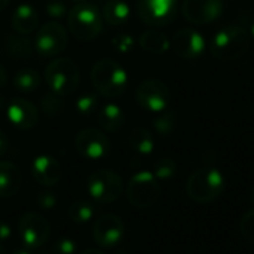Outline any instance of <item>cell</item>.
<instances>
[{"instance_id": "cell-1", "label": "cell", "mask_w": 254, "mask_h": 254, "mask_svg": "<svg viewBox=\"0 0 254 254\" xmlns=\"http://www.w3.org/2000/svg\"><path fill=\"white\" fill-rule=\"evenodd\" d=\"M224 191V177L214 166L199 168L186 183L187 196L196 203H211Z\"/></svg>"}, {"instance_id": "cell-2", "label": "cell", "mask_w": 254, "mask_h": 254, "mask_svg": "<svg viewBox=\"0 0 254 254\" xmlns=\"http://www.w3.org/2000/svg\"><path fill=\"white\" fill-rule=\"evenodd\" d=\"M90 78L97 93L111 99L121 96L127 88V82H129V76H127L124 67L112 59H102L96 62Z\"/></svg>"}, {"instance_id": "cell-3", "label": "cell", "mask_w": 254, "mask_h": 254, "mask_svg": "<svg viewBox=\"0 0 254 254\" xmlns=\"http://www.w3.org/2000/svg\"><path fill=\"white\" fill-rule=\"evenodd\" d=\"M250 47V33L241 26H226L218 30L209 44L211 54L221 60L229 62L242 57Z\"/></svg>"}, {"instance_id": "cell-4", "label": "cell", "mask_w": 254, "mask_h": 254, "mask_svg": "<svg viewBox=\"0 0 254 254\" xmlns=\"http://www.w3.org/2000/svg\"><path fill=\"white\" fill-rule=\"evenodd\" d=\"M45 81L51 91L66 97L70 96L79 85L81 72L78 64L66 57L53 60L45 69Z\"/></svg>"}, {"instance_id": "cell-5", "label": "cell", "mask_w": 254, "mask_h": 254, "mask_svg": "<svg viewBox=\"0 0 254 254\" xmlns=\"http://www.w3.org/2000/svg\"><path fill=\"white\" fill-rule=\"evenodd\" d=\"M67 24L70 33L78 41H93L102 32V17L99 9L90 3H76L67 15Z\"/></svg>"}, {"instance_id": "cell-6", "label": "cell", "mask_w": 254, "mask_h": 254, "mask_svg": "<svg viewBox=\"0 0 254 254\" xmlns=\"http://www.w3.org/2000/svg\"><path fill=\"white\" fill-rule=\"evenodd\" d=\"M126 196L135 208L145 209L153 206L160 196V186L153 172L141 171L135 174L127 184Z\"/></svg>"}, {"instance_id": "cell-7", "label": "cell", "mask_w": 254, "mask_h": 254, "mask_svg": "<svg viewBox=\"0 0 254 254\" xmlns=\"http://www.w3.org/2000/svg\"><path fill=\"white\" fill-rule=\"evenodd\" d=\"M121 177L111 169H99L87 180V190L90 196L99 203L115 202L123 193Z\"/></svg>"}, {"instance_id": "cell-8", "label": "cell", "mask_w": 254, "mask_h": 254, "mask_svg": "<svg viewBox=\"0 0 254 254\" xmlns=\"http://www.w3.org/2000/svg\"><path fill=\"white\" fill-rule=\"evenodd\" d=\"M18 233L23 245L33 250L47 244L51 227L44 215L38 212H26L18 220Z\"/></svg>"}, {"instance_id": "cell-9", "label": "cell", "mask_w": 254, "mask_h": 254, "mask_svg": "<svg viewBox=\"0 0 254 254\" xmlns=\"http://www.w3.org/2000/svg\"><path fill=\"white\" fill-rule=\"evenodd\" d=\"M69 42L67 30L57 21H50L38 29L35 45L41 56L54 57L62 54Z\"/></svg>"}, {"instance_id": "cell-10", "label": "cell", "mask_w": 254, "mask_h": 254, "mask_svg": "<svg viewBox=\"0 0 254 254\" xmlns=\"http://www.w3.org/2000/svg\"><path fill=\"white\" fill-rule=\"evenodd\" d=\"M136 102L141 108L150 112H162L168 109L171 91L160 79H145L136 87Z\"/></svg>"}, {"instance_id": "cell-11", "label": "cell", "mask_w": 254, "mask_h": 254, "mask_svg": "<svg viewBox=\"0 0 254 254\" xmlns=\"http://www.w3.org/2000/svg\"><path fill=\"white\" fill-rule=\"evenodd\" d=\"M177 0H138L136 14L148 26L162 27L175 18Z\"/></svg>"}, {"instance_id": "cell-12", "label": "cell", "mask_w": 254, "mask_h": 254, "mask_svg": "<svg viewBox=\"0 0 254 254\" xmlns=\"http://www.w3.org/2000/svg\"><path fill=\"white\" fill-rule=\"evenodd\" d=\"M75 148L79 156L90 160H99L109 153L111 142L106 133L102 130L94 129V127H87V129L78 132L75 138Z\"/></svg>"}, {"instance_id": "cell-13", "label": "cell", "mask_w": 254, "mask_h": 254, "mask_svg": "<svg viewBox=\"0 0 254 254\" xmlns=\"http://www.w3.org/2000/svg\"><path fill=\"white\" fill-rule=\"evenodd\" d=\"M124 236V223L115 214L100 215L93 226V238L99 247L114 248L117 247Z\"/></svg>"}, {"instance_id": "cell-14", "label": "cell", "mask_w": 254, "mask_h": 254, "mask_svg": "<svg viewBox=\"0 0 254 254\" xmlns=\"http://www.w3.org/2000/svg\"><path fill=\"white\" fill-rule=\"evenodd\" d=\"M171 47L178 57L184 60H193L203 54L205 39L197 30L191 27H183L174 33Z\"/></svg>"}, {"instance_id": "cell-15", "label": "cell", "mask_w": 254, "mask_h": 254, "mask_svg": "<svg viewBox=\"0 0 254 254\" xmlns=\"http://www.w3.org/2000/svg\"><path fill=\"white\" fill-rule=\"evenodd\" d=\"M223 12L221 0H184L183 15L191 24H209Z\"/></svg>"}, {"instance_id": "cell-16", "label": "cell", "mask_w": 254, "mask_h": 254, "mask_svg": "<svg viewBox=\"0 0 254 254\" xmlns=\"http://www.w3.org/2000/svg\"><path fill=\"white\" fill-rule=\"evenodd\" d=\"M8 120L20 130H32L39 121L38 108L24 97L14 99L6 109Z\"/></svg>"}, {"instance_id": "cell-17", "label": "cell", "mask_w": 254, "mask_h": 254, "mask_svg": "<svg viewBox=\"0 0 254 254\" xmlns=\"http://www.w3.org/2000/svg\"><path fill=\"white\" fill-rule=\"evenodd\" d=\"M32 177L38 184L44 187H53L62 178V166L51 156H38L32 163Z\"/></svg>"}, {"instance_id": "cell-18", "label": "cell", "mask_w": 254, "mask_h": 254, "mask_svg": "<svg viewBox=\"0 0 254 254\" xmlns=\"http://www.w3.org/2000/svg\"><path fill=\"white\" fill-rule=\"evenodd\" d=\"M21 171L15 163L6 160L0 162V199L15 196L21 187Z\"/></svg>"}, {"instance_id": "cell-19", "label": "cell", "mask_w": 254, "mask_h": 254, "mask_svg": "<svg viewBox=\"0 0 254 254\" xmlns=\"http://www.w3.org/2000/svg\"><path fill=\"white\" fill-rule=\"evenodd\" d=\"M38 24H39V15L32 5L23 3L17 6L12 15V29L17 33L30 35L38 29Z\"/></svg>"}, {"instance_id": "cell-20", "label": "cell", "mask_w": 254, "mask_h": 254, "mask_svg": "<svg viewBox=\"0 0 254 254\" xmlns=\"http://www.w3.org/2000/svg\"><path fill=\"white\" fill-rule=\"evenodd\" d=\"M97 118H99L100 127L108 133H117L124 126V121H126V115H124L123 108H120L115 103L105 105L99 111Z\"/></svg>"}, {"instance_id": "cell-21", "label": "cell", "mask_w": 254, "mask_h": 254, "mask_svg": "<svg viewBox=\"0 0 254 254\" xmlns=\"http://www.w3.org/2000/svg\"><path fill=\"white\" fill-rule=\"evenodd\" d=\"M102 17L112 27L123 26L130 18V6L124 0H109L103 6Z\"/></svg>"}, {"instance_id": "cell-22", "label": "cell", "mask_w": 254, "mask_h": 254, "mask_svg": "<svg viewBox=\"0 0 254 254\" xmlns=\"http://www.w3.org/2000/svg\"><path fill=\"white\" fill-rule=\"evenodd\" d=\"M139 45L145 53L150 54H163L169 50L171 42L168 36L156 29L147 30L141 35L139 38Z\"/></svg>"}, {"instance_id": "cell-23", "label": "cell", "mask_w": 254, "mask_h": 254, "mask_svg": "<svg viewBox=\"0 0 254 254\" xmlns=\"http://www.w3.org/2000/svg\"><path fill=\"white\" fill-rule=\"evenodd\" d=\"M129 145L138 154L148 156L154 151V136L145 127H135L129 135Z\"/></svg>"}, {"instance_id": "cell-24", "label": "cell", "mask_w": 254, "mask_h": 254, "mask_svg": "<svg viewBox=\"0 0 254 254\" xmlns=\"http://www.w3.org/2000/svg\"><path fill=\"white\" fill-rule=\"evenodd\" d=\"M6 51L11 57L15 59H29L33 53V44L29 35H11L6 41Z\"/></svg>"}, {"instance_id": "cell-25", "label": "cell", "mask_w": 254, "mask_h": 254, "mask_svg": "<svg viewBox=\"0 0 254 254\" xmlns=\"http://www.w3.org/2000/svg\"><path fill=\"white\" fill-rule=\"evenodd\" d=\"M41 85V76L35 69H20L14 75V87L20 93H33Z\"/></svg>"}, {"instance_id": "cell-26", "label": "cell", "mask_w": 254, "mask_h": 254, "mask_svg": "<svg viewBox=\"0 0 254 254\" xmlns=\"http://www.w3.org/2000/svg\"><path fill=\"white\" fill-rule=\"evenodd\" d=\"M93 215H94V205L90 200H85V199L75 200L67 209L69 220L76 223V224L88 223L93 218Z\"/></svg>"}, {"instance_id": "cell-27", "label": "cell", "mask_w": 254, "mask_h": 254, "mask_svg": "<svg viewBox=\"0 0 254 254\" xmlns=\"http://www.w3.org/2000/svg\"><path fill=\"white\" fill-rule=\"evenodd\" d=\"M177 117L172 111H162V114L154 120V130L159 136H171L175 130Z\"/></svg>"}, {"instance_id": "cell-28", "label": "cell", "mask_w": 254, "mask_h": 254, "mask_svg": "<svg viewBox=\"0 0 254 254\" xmlns=\"http://www.w3.org/2000/svg\"><path fill=\"white\" fill-rule=\"evenodd\" d=\"M41 109L48 117H59L63 112V109H64V102H63L62 96H59V94L51 91V93H48V94H45L42 97Z\"/></svg>"}, {"instance_id": "cell-29", "label": "cell", "mask_w": 254, "mask_h": 254, "mask_svg": "<svg viewBox=\"0 0 254 254\" xmlns=\"http://www.w3.org/2000/svg\"><path fill=\"white\" fill-rule=\"evenodd\" d=\"M99 96L96 93H85L82 96H79L75 102L76 111L81 115H91L94 112H97L99 109Z\"/></svg>"}, {"instance_id": "cell-30", "label": "cell", "mask_w": 254, "mask_h": 254, "mask_svg": "<svg viewBox=\"0 0 254 254\" xmlns=\"http://www.w3.org/2000/svg\"><path fill=\"white\" fill-rule=\"evenodd\" d=\"M177 172V163L171 157H160L154 163V177L157 180H169L175 175Z\"/></svg>"}, {"instance_id": "cell-31", "label": "cell", "mask_w": 254, "mask_h": 254, "mask_svg": "<svg viewBox=\"0 0 254 254\" xmlns=\"http://www.w3.org/2000/svg\"><path fill=\"white\" fill-rule=\"evenodd\" d=\"M239 230H241L242 238L247 242L254 245V208L247 211L242 215L241 223H239Z\"/></svg>"}, {"instance_id": "cell-32", "label": "cell", "mask_w": 254, "mask_h": 254, "mask_svg": "<svg viewBox=\"0 0 254 254\" xmlns=\"http://www.w3.org/2000/svg\"><path fill=\"white\" fill-rule=\"evenodd\" d=\"M75 253H76V242L67 236L59 238L51 248V254H75Z\"/></svg>"}, {"instance_id": "cell-33", "label": "cell", "mask_w": 254, "mask_h": 254, "mask_svg": "<svg viewBox=\"0 0 254 254\" xmlns=\"http://www.w3.org/2000/svg\"><path fill=\"white\" fill-rule=\"evenodd\" d=\"M45 11L48 14V17L54 18V20H60L67 14V8L63 2L60 0H50V2L45 5Z\"/></svg>"}, {"instance_id": "cell-34", "label": "cell", "mask_w": 254, "mask_h": 254, "mask_svg": "<svg viewBox=\"0 0 254 254\" xmlns=\"http://www.w3.org/2000/svg\"><path fill=\"white\" fill-rule=\"evenodd\" d=\"M36 203L41 209H45V211H50L56 206L57 203V197L56 194L51 191V190H42L38 193L36 196Z\"/></svg>"}, {"instance_id": "cell-35", "label": "cell", "mask_w": 254, "mask_h": 254, "mask_svg": "<svg viewBox=\"0 0 254 254\" xmlns=\"http://www.w3.org/2000/svg\"><path fill=\"white\" fill-rule=\"evenodd\" d=\"M133 38L130 35H117L112 39V47L118 51V53H129L133 48Z\"/></svg>"}, {"instance_id": "cell-36", "label": "cell", "mask_w": 254, "mask_h": 254, "mask_svg": "<svg viewBox=\"0 0 254 254\" xmlns=\"http://www.w3.org/2000/svg\"><path fill=\"white\" fill-rule=\"evenodd\" d=\"M11 233H12V227L6 221H0V242L9 239Z\"/></svg>"}, {"instance_id": "cell-37", "label": "cell", "mask_w": 254, "mask_h": 254, "mask_svg": "<svg viewBox=\"0 0 254 254\" xmlns=\"http://www.w3.org/2000/svg\"><path fill=\"white\" fill-rule=\"evenodd\" d=\"M8 150H9V141L6 138V135L0 130V157H2L3 154H6Z\"/></svg>"}, {"instance_id": "cell-38", "label": "cell", "mask_w": 254, "mask_h": 254, "mask_svg": "<svg viewBox=\"0 0 254 254\" xmlns=\"http://www.w3.org/2000/svg\"><path fill=\"white\" fill-rule=\"evenodd\" d=\"M8 82V73L3 66H0V87H5Z\"/></svg>"}, {"instance_id": "cell-39", "label": "cell", "mask_w": 254, "mask_h": 254, "mask_svg": "<svg viewBox=\"0 0 254 254\" xmlns=\"http://www.w3.org/2000/svg\"><path fill=\"white\" fill-rule=\"evenodd\" d=\"M81 254H105V253L102 250H99V248H87Z\"/></svg>"}, {"instance_id": "cell-40", "label": "cell", "mask_w": 254, "mask_h": 254, "mask_svg": "<svg viewBox=\"0 0 254 254\" xmlns=\"http://www.w3.org/2000/svg\"><path fill=\"white\" fill-rule=\"evenodd\" d=\"M12 254H32V253H30V248H27V247H24V245H23V247L17 248Z\"/></svg>"}, {"instance_id": "cell-41", "label": "cell", "mask_w": 254, "mask_h": 254, "mask_svg": "<svg viewBox=\"0 0 254 254\" xmlns=\"http://www.w3.org/2000/svg\"><path fill=\"white\" fill-rule=\"evenodd\" d=\"M9 2H11V0H0V12H2L3 9H6Z\"/></svg>"}, {"instance_id": "cell-42", "label": "cell", "mask_w": 254, "mask_h": 254, "mask_svg": "<svg viewBox=\"0 0 254 254\" xmlns=\"http://www.w3.org/2000/svg\"><path fill=\"white\" fill-rule=\"evenodd\" d=\"M112 254H129L126 250H121V248H118V250H115V251H112Z\"/></svg>"}, {"instance_id": "cell-43", "label": "cell", "mask_w": 254, "mask_h": 254, "mask_svg": "<svg viewBox=\"0 0 254 254\" xmlns=\"http://www.w3.org/2000/svg\"><path fill=\"white\" fill-rule=\"evenodd\" d=\"M250 35L254 38V18H253V21H251V24H250Z\"/></svg>"}, {"instance_id": "cell-44", "label": "cell", "mask_w": 254, "mask_h": 254, "mask_svg": "<svg viewBox=\"0 0 254 254\" xmlns=\"http://www.w3.org/2000/svg\"><path fill=\"white\" fill-rule=\"evenodd\" d=\"M250 200H251V203H254V189H251V191H250Z\"/></svg>"}, {"instance_id": "cell-45", "label": "cell", "mask_w": 254, "mask_h": 254, "mask_svg": "<svg viewBox=\"0 0 254 254\" xmlns=\"http://www.w3.org/2000/svg\"><path fill=\"white\" fill-rule=\"evenodd\" d=\"M70 2H73V3L76 5V3H82V2H87V0H70Z\"/></svg>"}, {"instance_id": "cell-46", "label": "cell", "mask_w": 254, "mask_h": 254, "mask_svg": "<svg viewBox=\"0 0 254 254\" xmlns=\"http://www.w3.org/2000/svg\"><path fill=\"white\" fill-rule=\"evenodd\" d=\"M0 254H6V250L2 245H0Z\"/></svg>"}, {"instance_id": "cell-47", "label": "cell", "mask_w": 254, "mask_h": 254, "mask_svg": "<svg viewBox=\"0 0 254 254\" xmlns=\"http://www.w3.org/2000/svg\"><path fill=\"white\" fill-rule=\"evenodd\" d=\"M3 102H5L3 96H0V106H3Z\"/></svg>"}, {"instance_id": "cell-48", "label": "cell", "mask_w": 254, "mask_h": 254, "mask_svg": "<svg viewBox=\"0 0 254 254\" xmlns=\"http://www.w3.org/2000/svg\"><path fill=\"white\" fill-rule=\"evenodd\" d=\"M47 2H50V0H47Z\"/></svg>"}]
</instances>
